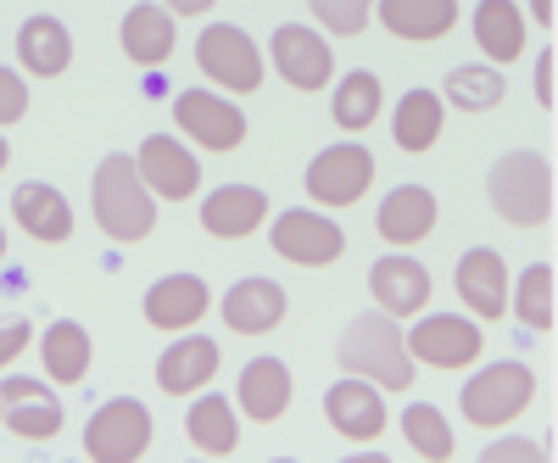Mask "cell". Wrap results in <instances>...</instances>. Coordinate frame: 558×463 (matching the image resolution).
Here are the masks:
<instances>
[{"instance_id":"cell-1","label":"cell","mask_w":558,"mask_h":463,"mask_svg":"<svg viewBox=\"0 0 558 463\" xmlns=\"http://www.w3.org/2000/svg\"><path fill=\"white\" fill-rule=\"evenodd\" d=\"M336 363L347 375L380 386V391H408L413 386V352L402 341V330L380 313H363L341 330V346H336Z\"/></svg>"},{"instance_id":"cell-2","label":"cell","mask_w":558,"mask_h":463,"mask_svg":"<svg viewBox=\"0 0 558 463\" xmlns=\"http://www.w3.org/2000/svg\"><path fill=\"white\" fill-rule=\"evenodd\" d=\"M96 223L107 229L112 241H146L157 229V202L140 179L134 157H107L96 168Z\"/></svg>"},{"instance_id":"cell-3","label":"cell","mask_w":558,"mask_h":463,"mask_svg":"<svg viewBox=\"0 0 558 463\" xmlns=\"http://www.w3.org/2000/svg\"><path fill=\"white\" fill-rule=\"evenodd\" d=\"M486 191H492V207L520 229H536V223L553 218V168L536 151H508L492 168Z\"/></svg>"},{"instance_id":"cell-4","label":"cell","mask_w":558,"mask_h":463,"mask_svg":"<svg viewBox=\"0 0 558 463\" xmlns=\"http://www.w3.org/2000/svg\"><path fill=\"white\" fill-rule=\"evenodd\" d=\"M531 397H536V375L525 363H492L463 386V413H470V425L492 430V425H508L514 413H525Z\"/></svg>"},{"instance_id":"cell-5","label":"cell","mask_w":558,"mask_h":463,"mask_svg":"<svg viewBox=\"0 0 558 463\" xmlns=\"http://www.w3.org/2000/svg\"><path fill=\"white\" fill-rule=\"evenodd\" d=\"M196 62L213 84H223L229 96H252V89L263 84V51L252 45L246 28L235 23H213L202 39H196Z\"/></svg>"},{"instance_id":"cell-6","label":"cell","mask_w":558,"mask_h":463,"mask_svg":"<svg viewBox=\"0 0 558 463\" xmlns=\"http://www.w3.org/2000/svg\"><path fill=\"white\" fill-rule=\"evenodd\" d=\"M151 447V413L140 397H118L107 402L84 430V452L96 463H140Z\"/></svg>"},{"instance_id":"cell-7","label":"cell","mask_w":558,"mask_h":463,"mask_svg":"<svg viewBox=\"0 0 558 463\" xmlns=\"http://www.w3.org/2000/svg\"><path fill=\"white\" fill-rule=\"evenodd\" d=\"M173 118H179L184 141H196L207 151H235L246 141V112L235 101L213 96V89H179V96H173Z\"/></svg>"},{"instance_id":"cell-8","label":"cell","mask_w":558,"mask_h":463,"mask_svg":"<svg viewBox=\"0 0 558 463\" xmlns=\"http://www.w3.org/2000/svg\"><path fill=\"white\" fill-rule=\"evenodd\" d=\"M368 184H375V157H368L363 146H352V141L318 151L307 162V191L324 207H357Z\"/></svg>"},{"instance_id":"cell-9","label":"cell","mask_w":558,"mask_h":463,"mask_svg":"<svg viewBox=\"0 0 558 463\" xmlns=\"http://www.w3.org/2000/svg\"><path fill=\"white\" fill-rule=\"evenodd\" d=\"M274 252L286 263H302V268H324V263H336L347 252V235H341V223H330L324 212L291 207L274 223Z\"/></svg>"},{"instance_id":"cell-10","label":"cell","mask_w":558,"mask_h":463,"mask_svg":"<svg viewBox=\"0 0 558 463\" xmlns=\"http://www.w3.org/2000/svg\"><path fill=\"white\" fill-rule=\"evenodd\" d=\"M408 352H413V363H430V368H463L481 357V324L452 318V313L418 318L408 330Z\"/></svg>"},{"instance_id":"cell-11","label":"cell","mask_w":558,"mask_h":463,"mask_svg":"<svg viewBox=\"0 0 558 463\" xmlns=\"http://www.w3.org/2000/svg\"><path fill=\"white\" fill-rule=\"evenodd\" d=\"M268 51H274V68L286 73V84H296V89H324V84H330V73H336V51L313 28H302V23L274 28Z\"/></svg>"},{"instance_id":"cell-12","label":"cell","mask_w":558,"mask_h":463,"mask_svg":"<svg viewBox=\"0 0 558 463\" xmlns=\"http://www.w3.org/2000/svg\"><path fill=\"white\" fill-rule=\"evenodd\" d=\"M0 419H7L23 441H51L62 430V402L45 391V380L12 375L7 386H0Z\"/></svg>"},{"instance_id":"cell-13","label":"cell","mask_w":558,"mask_h":463,"mask_svg":"<svg viewBox=\"0 0 558 463\" xmlns=\"http://www.w3.org/2000/svg\"><path fill=\"white\" fill-rule=\"evenodd\" d=\"M140 179H146V191L151 196H168V202H184V196H196V184H202V168L196 157L184 151L179 141H168V134H151L146 146H140Z\"/></svg>"},{"instance_id":"cell-14","label":"cell","mask_w":558,"mask_h":463,"mask_svg":"<svg viewBox=\"0 0 558 463\" xmlns=\"http://www.w3.org/2000/svg\"><path fill=\"white\" fill-rule=\"evenodd\" d=\"M324 413H330V425L347 436V441H375L386 430V402H380V386L368 380H341L324 391Z\"/></svg>"},{"instance_id":"cell-15","label":"cell","mask_w":558,"mask_h":463,"mask_svg":"<svg viewBox=\"0 0 558 463\" xmlns=\"http://www.w3.org/2000/svg\"><path fill=\"white\" fill-rule=\"evenodd\" d=\"M368 291H375V302L391 318H413V313H425V302H430V273H425V263H413V257H380L375 268H368Z\"/></svg>"},{"instance_id":"cell-16","label":"cell","mask_w":558,"mask_h":463,"mask_svg":"<svg viewBox=\"0 0 558 463\" xmlns=\"http://www.w3.org/2000/svg\"><path fill=\"white\" fill-rule=\"evenodd\" d=\"M458 296L475 318H502L508 307V268L492 246H475L458 257Z\"/></svg>"},{"instance_id":"cell-17","label":"cell","mask_w":558,"mask_h":463,"mask_svg":"<svg viewBox=\"0 0 558 463\" xmlns=\"http://www.w3.org/2000/svg\"><path fill=\"white\" fill-rule=\"evenodd\" d=\"M263 212H268V196L257 184H223V191H213L202 202V229L218 241H241L263 223Z\"/></svg>"},{"instance_id":"cell-18","label":"cell","mask_w":558,"mask_h":463,"mask_svg":"<svg viewBox=\"0 0 558 463\" xmlns=\"http://www.w3.org/2000/svg\"><path fill=\"white\" fill-rule=\"evenodd\" d=\"M207 302H213V291L196 273H168V280H157L146 291V318L157 330H191L196 318H207Z\"/></svg>"},{"instance_id":"cell-19","label":"cell","mask_w":558,"mask_h":463,"mask_svg":"<svg viewBox=\"0 0 558 463\" xmlns=\"http://www.w3.org/2000/svg\"><path fill=\"white\" fill-rule=\"evenodd\" d=\"M12 218L28 229L34 241H45V246H57V241L73 235V207H68V196L51 191V184H39V179L12 191Z\"/></svg>"},{"instance_id":"cell-20","label":"cell","mask_w":558,"mask_h":463,"mask_svg":"<svg viewBox=\"0 0 558 463\" xmlns=\"http://www.w3.org/2000/svg\"><path fill=\"white\" fill-rule=\"evenodd\" d=\"M375 229L391 241V246H413L425 241L436 229V196L425 191V184H402V191H391L375 212Z\"/></svg>"},{"instance_id":"cell-21","label":"cell","mask_w":558,"mask_h":463,"mask_svg":"<svg viewBox=\"0 0 558 463\" xmlns=\"http://www.w3.org/2000/svg\"><path fill=\"white\" fill-rule=\"evenodd\" d=\"M213 375H218V346H213L207 336H184V341H173V346L157 357V386H162L168 397H191V391H202Z\"/></svg>"},{"instance_id":"cell-22","label":"cell","mask_w":558,"mask_h":463,"mask_svg":"<svg viewBox=\"0 0 558 463\" xmlns=\"http://www.w3.org/2000/svg\"><path fill=\"white\" fill-rule=\"evenodd\" d=\"M279 318H286V291L274 280H241L223 296V324L235 336H268Z\"/></svg>"},{"instance_id":"cell-23","label":"cell","mask_w":558,"mask_h":463,"mask_svg":"<svg viewBox=\"0 0 558 463\" xmlns=\"http://www.w3.org/2000/svg\"><path fill=\"white\" fill-rule=\"evenodd\" d=\"M241 407L252 413L257 425H274L279 413L291 407V368L279 357H252L241 368Z\"/></svg>"},{"instance_id":"cell-24","label":"cell","mask_w":558,"mask_h":463,"mask_svg":"<svg viewBox=\"0 0 558 463\" xmlns=\"http://www.w3.org/2000/svg\"><path fill=\"white\" fill-rule=\"evenodd\" d=\"M375 17L397 34V39H441L458 23V0H380Z\"/></svg>"},{"instance_id":"cell-25","label":"cell","mask_w":558,"mask_h":463,"mask_svg":"<svg viewBox=\"0 0 558 463\" xmlns=\"http://www.w3.org/2000/svg\"><path fill=\"white\" fill-rule=\"evenodd\" d=\"M17 57H23V68H28L34 78H57V73H68V62H73V34H68L57 17H28V23L17 28Z\"/></svg>"},{"instance_id":"cell-26","label":"cell","mask_w":558,"mask_h":463,"mask_svg":"<svg viewBox=\"0 0 558 463\" xmlns=\"http://www.w3.org/2000/svg\"><path fill=\"white\" fill-rule=\"evenodd\" d=\"M123 51L140 68H162L173 57V12L168 7H134L123 17Z\"/></svg>"},{"instance_id":"cell-27","label":"cell","mask_w":558,"mask_h":463,"mask_svg":"<svg viewBox=\"0 0 558 463\" xmlns=\"http://www.w3.org/2000/svg\"><path fill=\"white\" fill-rule=\"evenodd\" d=\"M475 45L492 62H514L525 51V17L514 0H481L475 7Z\"/></svg>"},{"instance_id":"cell-28","label":"cell","mask_w":558,"mask_h":463,"mask_svg":"<svg viewBox=\"0 0 558 463\" xmlns=\"http://www.w3.org/2000/svg\"><path fill=\"white\" fill-rule=\"evenodd\" d=\"M45 375H51L57 386H78L89 375V336H84V324L73 318H57L51 330H45Z\"/></svg>"},{"instance_id":"cell-29","label":"cell","mask_w":558,"mask_h":463,"mask_svg":"<svg viewBox=\"0 0 558 463\" xmlns=\"http://www.w3.org/2000/svg\"><path fill=\"white\" fill-rule=\"evenodd\" d=\"M184 430H191V441L207 458H229V452H235V441H241L235 407H229L223 397H196V407L184 413Z\"/></svg>"},{"instance_id":"cell-30","label":"cell","mask_w":558,"mask_h":463,"mask_svg":"<svg viewBox=\"0 0 558 463\" xmlns=\"http://www.w3.org/2000/svg\"><path fill=\"white\" fill-rule=\"evenodd\" d=\"M391 134H397L402 151H430L441 141V96L436 89H408L402 107H397Z\"/></svg>"},{"instance_id":"cell-31","label":"cell","mask_w":558,"mask_h":463,"mask_svg":"<svg viewBox=\"0 0 558 463\" xmlns=\"http://www.w3.org/2000/svg\"><path fill=\"white\" fill-rule=\"evenodd\" d=\"M502 96H508V84H502V73H497L492 62H481V68H452V73H447V101L463 107V112H492Z\"/></svg>"},{"instance_id":"cell-32","label":"cell","mask_w":558,"mask_h":463,"mask_svg":"<svg viewBox=\"0 0 558 463\" xmlns=\"http://www.w3.org/2000/svg\"><path fill=\"white\" fill-rule=\"evenodd\" d=\"M375 118H380V78L375 73H347L336 84V123L347 134H363Z\"/></svg>"},{"instance_id":"cell-33","label":"cell","mask_w":558,"mask_h":463,"mask_svg":"<svg viewBox=\"0 0 558 463\" xmlns=\"http://www.w3.org/2000/svg\"><path fill=\"white\" fill-rule=\"evenodd\" d=\"M402 436L413 441L418 458H436V463L452 458V430H447V419H441V407H430V402L402 413Z\"/></svg>"},{"instance_id":"cell-34","label":"cell","mask_w":558,"mask_h":463,"mask_svg":"<svg viewBox=\"0 0 558 463\" xmlns=\"http://www.w3.org/2000/svg\"><path fill=\"white\" fill-rule=\"evenodd\" d=\"M520 318L531 324V330H553V268L547 263H531L520 273Z\"/></svg>"},{"instance_id":"cell-35","label":"cell","mask_w":558,"mask_h":463,"mask_svg":"<svg viewBox=\"0 0 558 463\" xmlns=\"http://www.w3.org/2000/svg\"><path fill=\"white\" fill-rule=\"evenodd\" d=\"M307 7L330 34H363L375 17V0H307Z\"/></svg>"},{"instance_id":"cell-36","label":"cell","mask_w":558,"mask_h":463,"mask_svg":"<svg viewBox=\"0 0 558 463\" xmlns=\"http://www.w3.org/2000/svg\"><path fill=\"white\" fill-rule=\"evenodd\" d=\"M23 112H28V84H23L12 68H0V129L17 123Z\"/></svg>"},{"instance_id":"cell-37","label":"cell","mask_w":558,"mask_h":463,"mask_svg":"<svg viewBox=\"0 0 558 463\" xmlns=\"http://www.w3.org/2000/svg\"><path fill=\"white\" fill-rule=\"evenodd\" d=\"M547 452L536 447V441H497L492 452H486V463H542Z\"/></svg>"},{"instance_id":"cell-38","label":"cell","mask_w":558,"mask_h":463,"mask_svg":"<svg viewBox=\"0 0 558 463\" xmlns=\"http://www.w3.org/2000/svg\"><path fill=\"white\" fill-rule=\"evenodd\" d=\"M23 346H28V324L23 318H7V324H0V363H12Z\"/></svg>"},{"instance_id":"cell-39","label":"cell","mask_w":558,"mask_h":463,"mask_svg":"<svg viewBox=\"0 0 558 463\" xmlns=\"http://www.w3.org/2000/svg\"><path fill=\"white\" fill-rule=\"evenodd\" d=\"M536 101L553 107V51H542V62H536Z\"/></svg>"},{"instance_id":"cell-40","label":"cell","mask_w":558,"mask_h":463,"mask_svg":"<svg viewBox=\"0 0 558 463\" xmlns=\"http://www.w3.org/2000/svg\"><path fill=\"white\" fill-rule=\"evenodd\" d=\"M162 7H168V12H179V17H196V12H207V7H213V0H162Z\"/></svg>"},{"instance_id":"cell-41","label":"cell","mask_w":558,"mask_h":463,"mask_svg":"<svg viewBox=\"0 0 558 463\" xmlns=\"http://www.w3.org/2000/svg\"><path fill=\"white\" fill-rule=\"evenodd\" d=\"M531 7H536V23L553 28V0H531Z\"/></svg>"},{"instance_id":"cell-42","label":"cell","mask_w":558,"mask_h":463,"mask_svg":"<svg viewBox=\"0 0 558 463\" xmlns=\"http://www.w3.org/2000/svg\"><path fill=\"white\" fill-rule=\"evenodd\" d=\"M7 162H12V146H7V141H0V168H7Z\"/></svg>"},{"instance_id":"cell-43","label":"cell","mask_w":558,"mask_h":463,"mask_svg":"<svg viewBox=\"0 0 558 463\" xmlns=\"http://www.w3.org/2000/svg\"><path fill=\"white\" fill-rule=\"evenodd\" d=\"M0 257H7V229H0Z\"/></svg>"}]
</instances>
